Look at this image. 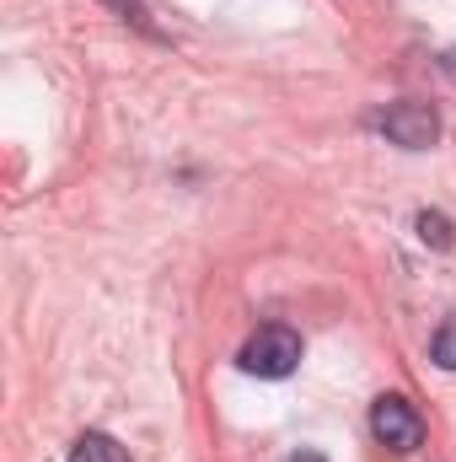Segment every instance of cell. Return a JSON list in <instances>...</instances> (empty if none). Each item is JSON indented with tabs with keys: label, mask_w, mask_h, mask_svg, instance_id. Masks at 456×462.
Instances as JSON below:
<instances>
[{
	"label": "cell",
	"mask_w": 456,
	"mask_h": 462,
	"mask_svg": "<svg viewBox=\"0 0 456 462\" xmlns=\"http://www.w3.org/2000/svg\"><path fill=\"white\" fill-rule=\"evenodd\" d=\"M236 365H242L247 376L279 382V376H290V371L301 365V334H296V328H285V323H263V328L242 345Z\"/></svg>",
	"instance_id": "cell-1"
},
{
	"label": "cell",
	"mask_w": 456,
	"mask_h": 462,
	"mask_svg": "<svg viewBox=\"0 0 456 462\" xmlns=\"http://www.w3.org/2000/svg\"><path fill=\"white\" fill-rule=\"evenodd\" d=\"M370 129H376V134H387V140H392V145H403V151H430V145L441 140V114H435L430 103L403 97V103H387L381 114L370 118Z\"/></svg>",
	"instance_id": "cell-2"
},
{
	"label": "cell",
	"mask_w": 456,
	"mask_h": 462,
	"mask_svg": "<svg viewBox=\"0 0 456 462\" xmlns=\"http://www.w3.org/2000/svg\"><path fill=\"white\" fill-rule=\"evenodd\" d=\"M370 430H376V441H381L387 452H419V447H424V420H419V409H414L408 398H397V393L376 398Z\"/></svg>",
	"instance_id": "cell-3"
},
{
	"label": "cell",
	"mask_w": 456,
	"mask_h": 462,
	"mask_svg": "<svg viewBox=\"0 0 456 462\" xmlns=\"http://www.w3.org/2000/svg\"><path fill=\"white\" fill-rule=\"evenodd\" d=\"M70 462H129V452L118 447L114 436H103V430H87V436H76Z\"/></svg>",
	"instance_id": "cell-4"
},
{
	"label": "cell",
	"mask_w": 456,
	"mask_h": 462,
	"mask_svg": "<svg viewBox=\"0 0 456 462\" xmlns=\"http://www.w3.org/2000/svg\"><path fill=\"white\" fill-rule=\"evenodd\" d=\"M414 226H419V242H430V247H441V253L456 242L451 221H446L441 210H419V221H414Z\"/></svg>",
	"instance_id": "cell-5"
},
{
	"label": "cell",
	"mask_w": 456,
	"mask_h": 462,
	"mask_svg": "<svg viewBox=\"0 0 456 462\" xmlns=\"http://www.w3.org/2000/svg\"><path fill=\"white\" fill-rule=\"evenodd\" d=\"M430 360L441 371H456V318H446L435 334H430Z\"/></svg>",
	"instance_id": "cell-6"
},
{
	"label": "cell",
	"mask_w": 456,
	"mask_h": 462,
	"mask_svg": "<svg viewBox=\"0 0 456 462\" xmlns=\"http://www.w3.org/2000/svg\"><path fill=\"white\" fill-rule=\"evenodd\" d=\"M103 5H114L118 16L129 22V27H140V32H150L156 38V27H150V11H145V0H103Z\"/></svg>",
	"instance_id": "cell-7"
},
{
	"label": "cell",
	"mask_w": 456,
	"mask_h": 462,
	"mask_svg": "<svg viewBox=\"0 0 456 462\" xmlns=\"http://www.w3.org/2000/svg\"><path fill=\"white\" fill-rule=\"evenodd\" d=\"M290 462H328V457H323V452H296Z\"/></svg>",
	"instance_id": "cell-8"
},
{
	"label": "cell",
	"mask_w": 456,
	"mask_h": 462,
	"mask_svg": "<svg viewBox=\"0 0 456 462\" xmlns=\"http://www.w3.org/2000/svg\"><path fill=\"white\" fill-rule=\"evenodd\" d=\"M446 76L456 81V49H446Z\"/></svg>",
	"instance_id": "cell-9"
}]
</instances>
